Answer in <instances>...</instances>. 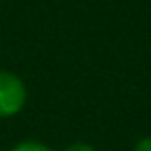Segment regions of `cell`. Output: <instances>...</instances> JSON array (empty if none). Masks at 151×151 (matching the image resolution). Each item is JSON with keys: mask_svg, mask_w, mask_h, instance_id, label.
I'll use <instances>...</instances> for the list:
<instances>
[{"mask_svg": "<svg viewBox=\"0 0 151 151\" xmlns=\"http://www.w3.org/2000/svg\"><path fill=\"white\" fill-rule=\"evenodd\" d=\"M62 151H97L91 143H85V141H75L70 145H66Z\"/></svg>", "mask_w": 151, "mask_h": 151, "instance_id": "cell-3", "label": "cell"}, {"mask_svg": "<svg viewBox=\"0 0 151 151\" xmlns=\"http://www.w3.org/2000/svg\"><path fill=\"white\" fill-rule=\"evenodd\" d=\"M132 151H151V134H147V137L139 139V141L134 143Z\"/></svg>", "mask_w": 151, "mask_h": 151, "instance_id": "cell-4", "label": "cell"}, {"mask_svg": "<svg viewBox=\"0 0 151 151\" xmlns=\"http://www.w3.org/2000/svg\"><path fill=\"white\" fill-rule=\"evenodd\" d=\"M27 85L25 81L6 68H0V120L13 118L27 106Z\"/></svg>", "mask_w": 151, "mask_h": 151, "instance_id": "cell-1", "label": "cell"}, {"mask_svg": "<svg viewBox=\"0 0 151 151\" xmlns=\"http://www.w3.org/2000/svg\"><path fill=\"white\" fill-rule=\"evenodd\" d=\"M11 151H52V147L42 141H35V139H25V141L15 143L11 147Z\"/></svg>", "mask_w": 151, "mask_h": 151, "instance_id": "cell-2", "label": "cell"}]
</instances>
